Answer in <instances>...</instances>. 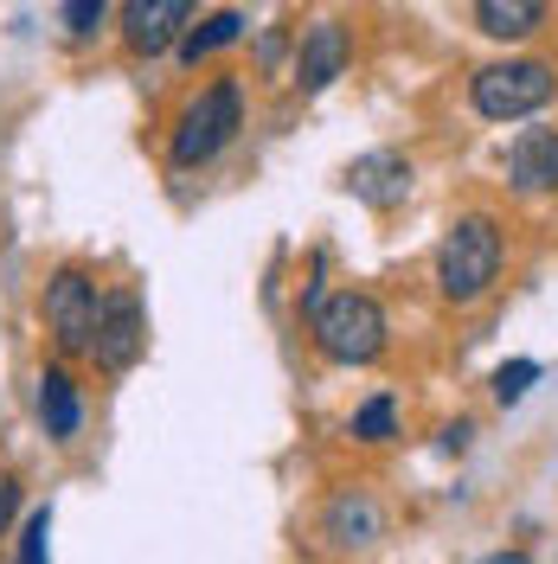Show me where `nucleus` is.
I'll list each match as a JSON object with an SVG mask.
<instances>
[{"instance_id": "obj_1", "label": "nucleus", "mask_w": 558, "mask_h": 564, "mask_svg": "<svg viewBox=\"0 0 558 564\" xmlns=\"http://www.w3.org/2000/svg\"><path fill=\"white\" fill-rule=\"evenodd\" d=\"M501 270H507V225L494 212H455L450 231L437 238V257H430V282L450 308H475L501 289Z\"/></svg>"}, {"instance_id": "obj_2", "label": "nucleus", "mask_w": 558, "mask_h": 564, "mask_svg": "<svg viewBox=\"0 0 558 564\" xmlns=\"http://www.w3.org/2000/svg\"><path fill=\"white\" fill-rule=\"evenodd\" d=\"M238 129H245V84H238V77H212V84H200V90L180 104L174 129H168V167H174V174L212 167V161L238 141Z\"/></svg>"}, {"instance_id": "obj_3", "label": "nucleus", "mask_w": 558, "mask_h": 564, "mask_svg": "<svg viewBox=\"0 0 558 564\" xmlns=\"http://www.w3.org/2000/svg\"><path fill=\"white\" fill-rule=\"evenodd\" d=\"M309 334L328 366H379L391 347V315L373 289H334L309 308Z\"/></svg>"}, {"instance_id": "obj_4", "label": "nucleus", "mask_w": 558, "mask_h": 564, "mask_svg": "<svg viewBox=\"0 0 558 564\" xmlns=\"http://www.w3.org/2000/svg\"><path fill=\"white\" fill-rule=\"evenodd\" d=\"M558 104V65L552 58H526V52H507L469 77V109L482 122H533L539 109Z\"/></svg>"}, {"instance_id": "obj_5", "label": "nucleus", "mask_w": 558, "mask_h": 564, "mask_svg": "<svg viewBox=\"0 0 558 564\" xmlns=\"http://www.w3.org/2000/svg\"><path fill=\"white\" fill-rule=\"evenodd\" d=\"M45 334H52V347H58V359H77V352H90V340H97V308H104V289H97V276L71 257V263H58L52 276H45Z\"/></svg>"}, {"instance_id": "obj_6", "label": "nucleus", "mask_w": 558, "mask_h": 564, "mask_svg": "<svg viewBox=\"0 0 558 564\" xmlns=\"http://www.w3.org/2000/svg\"><path fill=\"white\" fill-rule=\"evenodd\" d=\"M141 352H148V308H141V295L129 282H116V289H104V308H97L90 359H97V372H109V379H129L141 366Z\"/></svg>"}, {"instance_id": "obj_7", "label": "nucleus", "mask_w": 558, "mask_h": 564, "mask_svg": "<svg viewBox=\"0 0 558 564\" xmlns=\"http://www.w3.org/2000/svg\"><path fill=\"white\" fill-rule=\"evenodd\" d=\"M501 174H507V193L521 199H558V129L546 122L514 129L501 148Z\"/></svg>"}, {"instance_id": "obj_8", "label": "nucleus", "mask_w": 558, "mask_h": 564, "mask_svg": "<svg viewBox=\"0 0 558 564\" xmlns=\"http://www.w3.org/2000/svg\"><path fill=\"white\" fill-rule=\"evenodd\" d=\"M341 186H347L366 212H398L411 199V186H418V167H411V154H398V148H373V154L347 161Z\"/></svg>"}, {"instance_id": "obj_9", "label": "nucleus", "mask_w": 558, "mask_h": 564, "mask_svg": "<svg viewBox=\"0 0 558 564\" xmlns=\"http://www.w3.org/2000/svg\"><path fill=\"white\" fill-rule=\"evenodd\" d=\"M321 539L334 545V552H373L385 539V507L373 488H334L328 494V507H321Z\"/></svg>"}, {"instance_id": "obj_10", "label": "nucleus", "mask_w": 558, "mask_h": 564, "mask_svg": "<svg viewBox=\"0 0 558 564\" xmlns=\"http://www.w3.org/2000/svg\"><path fill=\"white\" fill-rule=\"evenodd\" d=\"M193 7L200 0H122V45L136 52V58H161V52H174L180 33L193 26Z\"/></svg>"}, {"instance_id": "obj_11", "label": "nucleus", "mask_w": 558, "mask_h": 564, "mask_svg": "<svg viewBox=\"0 0 558 564\" xmlns=\"http://www.w3.org/2000/svg\"><path fill=\"white\" fill-rule=\"evenodd\" d=\"M347 65H353V39L341 20H309L296 33V90L302 97H321L334 77H347Z\"/></svg>"}, {"instance_id": "obj_12", "label": "nucleus", "mask_w": 558, "mask_h": 564, "mask_svg": "<svg viewBox=\"0 0 558 564\" xmlns=\"http://www.w3.org/2000/svg\"><path fill=\"white\" fill-rule=\"evenodd\" d=\"M469 20H475V33L494 39V45H526V39L546 33L552 0H469Z\"/></svg>"}, {"instance_id": "obj_13", "label": "nucleus", "mask_w": 558, "mask_h": 564, "mask_svg": "<svg viewBox=\"0 0 558 564\" xmlns=\"http://www.w3.org/2000/svg\"><path fill=\"white\" fill-rule=\"evenodd\" d=\"M39 423H45L52 443H77V430H84V391H77L65 366L39 372Z\"/></svg>"}, {"instance_id": "obj_14", "label": "nucleus", "mask_w": 558, "mask_h": 564, "mask_svg": "<svg viewBox=\"0 0 558 564\" xmlns=\"http://www.w3.org/2000/svg\"><path fill=\"white\" fill-rule=\"evenodd\" d=\"M245 33H250L245 13H238V7H218V13H206V20H200V26H186V33H180L174 58H180L186 70H200L206 58H218L225 45H238Z\"/></svg>"}, {"instance_id": "obj_15", "label": "nucleus", "mask_w": 558, "mask_h": 564, "mask_svg": "<svg viewBox=\"0 0 558 564\" xmlns=\"http://www.w3.org/2000/svg\"><path fill=\"white\" fill-rule=\"evenodd\" d=\"M347 436L360 443V449H385V443H398V398H391V391H373L366 404H353Z\"/></svg>"}, {"instance_id": "obj_16", "label": "nucleus", "mask_w": 558, "mask_h": 564, "mask_svg": "<svg viewBox=\"0 0 558 564\" xmlns=\"http://www.w3.org/2000/svg\"><path fill=\"white\" fill-rule=\"evenodd\" d=\"M539 359H507V366H494V379H489V398L501 404V411H514V404H526V391L539 386Z\"/></svg>"}, {"instance_id": "obj_17", "label": "nucleus", "mask_w": 558, "mask_h": 564, "mask_svg": "<svg viewBox=\"0 0 558 564\" xmlns=\"http://www.w3.org/2000/svg\"><path fill=\"white\" fill-rule=\"evenodd\" d=\"M104 13H109V0H65L58 7V26H65L71 45H90L97 26H104Z\"/></svg>"}, {"instance_id": "obj_18", "label": "nucleus", "mask_w": 558, "mask_h": 564, "mask_svg": "<svg viewBox=\"0 0 558 564\" xmlns=\"http://www.w3.org/2000/svg\"><path fill=\"white\" fill-rule=\"evenodd\" d=\"M20 564H52V507H33L20 527Z\"/></svg>"}, {"instance_id": "obj_19", "label": "nucleus", "mask_w": 558, "mask_h": 564, "mask_svg": "<svg viewBox=\"0 0 558 564\" xmlns=\"http://www.w3.org/2000/svg\"><path fill=\"white\" fill-rule=\"evenodd\" d=\"M13 513H20V481L0 475V539H7V527H13Z\"/></svg>"}, {"instance_id": "obj_20", "label": "nucleus", "mask_w": 558, "mask_h": 564, "mask_svg": "<svg viewBox=\"0 0 558 564\" xmlns=\"http://www.w3.org/2000/svg\"><path fill=\"white\" fill-rule=\"evenodd\" d=\"M282 45H289V33H264V45H257V65L277 70L282 65Z\"/></svg>"}, {"instance_id": "obj_21", "label": "nucleus", "mask_w": 558, "mask_h": 564, "mask_svg": "<svg viewBox=\"0 0 558 564\" xmlns=\"http://www.w3.org/2000/svg\"><path fill=\"white\" fill-rule=\"evenodd\" d=\"M469 443H475V423H469V417H462V423H450V430H443V449H450V456H462Z\"/></svg>"}, {"instance_id": "obj_22", "label": "nucleus", "mask_w": 558, "mask_h": 564, "mask_svg": "<svg viewBox=\"0 0 558 564\" xmlns=\"http://www.w3.org/2000/svg\"><path fill=\"white\" fill-rule=\"evenodd\" d=\"M482 564H533V552H526V545H501V552H489Z\"/></svg>"}]
</instances>
